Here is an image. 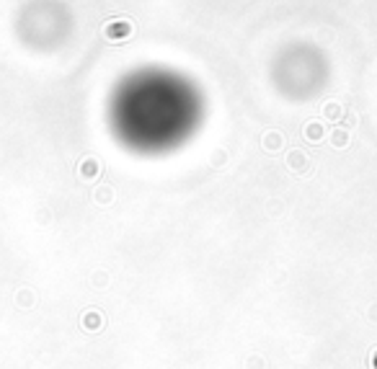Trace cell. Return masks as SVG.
<instances>
[{"label":"cell","mask_w":377,"mask_h":369,"mask_svg":"<svg viewBox=\"0 0 377 369\" xmlns=\"http://www.w3.org/2000/svg\"><path fill=\"white\" fill-rule=\"evenodd\" d=\"M207 119V96L189 72L171 65H140L114 83L106 127L132 155L163 158L186 147Z\"/></svg>","instance_id":"6da1fadb"},{"label":"cell","mask_w":377,"mask_h":369,"mask_svg":"<svg viewBox=\"0 0 377 369\" xmlns=\"http://www.w3.org/2000/svg\"><path fill=\"white\" fill-rule=\"evenodd\" d=\"M269 80L287 101H313L331 80V59L318 44L308 39L287 41L271 57Z\"/></svg>","instance_id":"7a4b0ae2"},{"label":"cell","mask_w":377,"mask_h":369,"mask_svg":"<svg viewBox=\"0 0 377 369\" xmlns=\"http://www.w3.org/2000/svg\"><path fill=\"white\" fill-rule=\"evenodd\" d=\"M16 39L31 52L62 49L75 34V13L67 0H21L13 16Z\"/></svg>","instance_id":"3957f363"}]
</instances>
